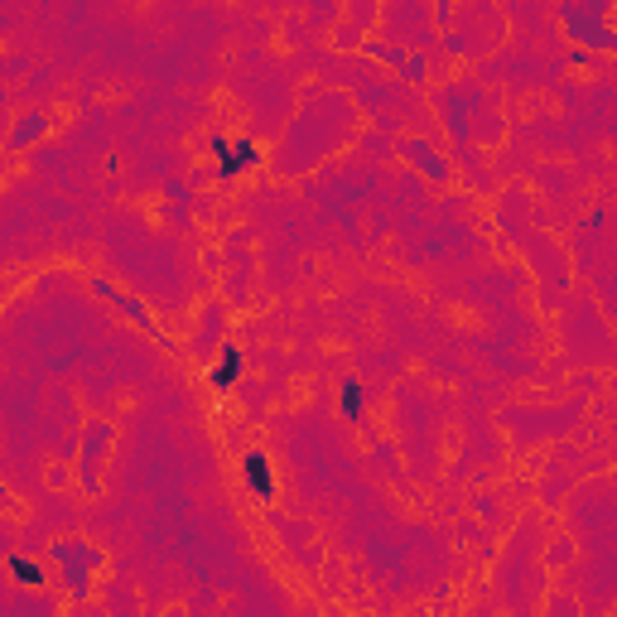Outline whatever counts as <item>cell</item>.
I'll use <instances>...</instances> for the list:
<instances>
[{"label": "cell", "mask_w": 617, "mask_h": 617, "mask_svg": "<svg viewBox=\"0 0 617 617\" xmlns=\"http://www.w3.org/2000/svg\"><path fill=\"white\" fill-rule=\"evenodd\" d=\"M241 482H246L251 497H261V502L275 497V473H271V459H265L261 449H251L246 459H241Z\"/></svg>", "instance_id": "2"}, {"label": "cell", "mask_w": 617, "mask_h": 617, "mask_svg": "<svg viewBox=\"0 0 617 617\" xmlns=\"http://www.w3.org/2000/svg\"><path fill=\"white\" fill-rule=\"evenodd\" d=\"M212 155H218V179H237L241 169L261 165V150L251 140H227V136H212Z\"/></svg>", "instance_id": "1"}, {"label": "cell", "mask_w": 617, "mask_h": 617, "mask_svg": "<svg viewBox=\"0 0 617 617\" xmlns=\"http://www.w3.org/2000/svg\"><path fill=\"white\" fill-rule=\"evenodd\" d=\"M338 410L347 415V420H362V381L357 377H347L338 386Z\"/></svg>", "instance_id": "4"}, {"label": "cell", "mask_w": 617, "mask_h": 617, "mask_svg": "<svg viewBox=\"0 0 617 617\" xmlns=\"http://www.w3.org/2000/svg\"><path fill=\"white\" fill-rule=\"evenodd\" d=\"M241 371H246V353H241V347H222L218 367L208 371V386H212V391H227V386H237Z\"/></svg>", "instance_id": "3"}, {"label": "cell", "mask_w": 617, "mask_h": 617, "mask_svg": "<svg viewBox=\"0 0 617 617\" xmlns=\"http://www.w3.org/2000/svg\"><path fill=\"white\" fill-rule=\"evenodd\" d=\"M10 569L20 574V584H39V569L30 565V559H20V555H15V559H10Z\"/></svg>", "instance_id": "5"}]
</instances>
